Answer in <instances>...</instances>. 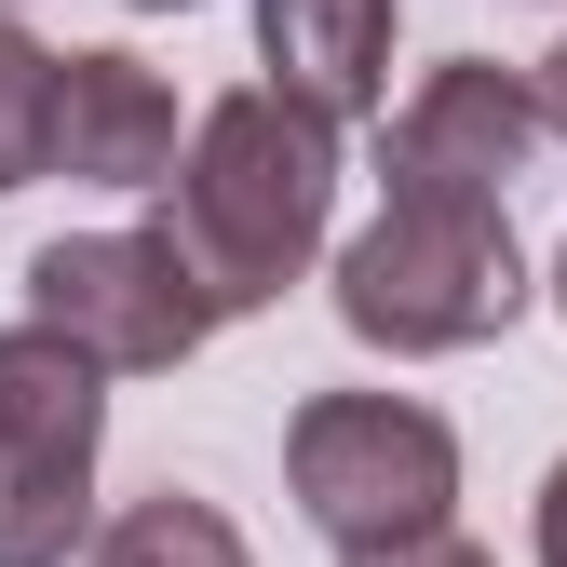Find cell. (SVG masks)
<instances>
[{
    "label": "cell",
    "instance_id": "obj_1",
    "mask_svg": "<svg viewBox=\"0 0 567 567\" xmlns=\"http://www.w3.org/2000/svg\"><path fill=\"white\" fill-rule=\"evenodd\" d=\"M324 217H338V122L270 95V82H244V95H217L189 122V163H176L150 230L203 284V311L230 324V311H270L324 257Z\"/></svg>",
    "mask_w": 567,
    "mask_h": 567
},
{
    "label": "cell",
    "instance_id": "obj_2",
    "mask_svg": "<svg viewBox=\"0 0 567 567\" xmlns=\"http://www.w3.org/2000/svg\"><path fill=\"white\" fill-rule=\"evenodd\" d=\"M527 311V257L501 203H379L338 244V324L365 351H473Z\"/></svg>",
    "mask_w": 567,
    "mask_h": 567
},
{
    "label": "cell",
    "instance_id": "obj_3",
    "mask_svg": "<svg viewBox=\"0 0 567 567\" xmlns=\"http://www.w3.org/2000/svg\"><path fill=\"white\" fill-rule=\"evenodd\" d=\"M284 486H298V514L338 540V567L419 554L460 514V433L433 405H405V392H311L284 419Z\"/></svg>",
    "mask_w": 567,
    "mask_h": 567
},
{
    "label": "cell",
    "instance_id": "obj_4",
    "mask_svg": "<svg viewBox=\"0 0 567 567\" xmlns=\"http://www.w3.org/2000/svg\"><path fill=\"white\" fill-rule=\"evenodd\" d=\"M95 433L109 392L54 324H0V567L95 554Z\"/></svg>",
    "mask_w": 567,
    "mask_h": 567
},
{
    "label": "cell",
    "instance_id": "obj_5",
    "mask_svg": "<svg viewBox=\"0 0 567 567\" xmlns=\"http://www.w3.org/2000/svg\"><path fill=\"white\" fill-rule=\"evenodd\" d=\"M28 324H54L95 379H163V365H189L217 338V311H203V284L176 270L163 230H68V244H41L28 257Z\"/></svg>",
    "mask_w": 567,
    "mask_h": 567
},
{
    "label": "cell",
    "instance_id": "obj_6",
    "mask_svg": "<svg viewBox=\"0 0 567 567\" xmlns=\"http://www.w3.org/2000/svg\"><path fill=\"white\" fill-rule=\"evenodd\" d=\"M527 150H540V95H527V68H486V54H446L433 82L379 122L392 203H514Z\"/></svg>",
    "mask_w": 567,
    "mask_h": 567
},
{
    "label": "cell",
    "instance_id": "obj_7",
    "mask_svg": "<svg viewBox=\"0 0 567 567\" xmlns=\"http://www.w3.org/2000/svg\"><path fill=\"white\" fill-rule=\"evenodd\" d=\"M176 163H189V135H176V82L163 68H135L122 41L54 68V176H82V189H176Z\"/></svg>",
    "mask_w": 567,
    "mask_h": 567
},
{
    "label": "cell",
    "instance_id": "obj_8",
    "mask_svg": "<svg viewBox=\"0 0 567 567\" xmlns=\"http://www.w3.org/2000/svg\"><path fill=\"white\" fill-rule=\"evenodd\" d=\"M257 54H270V95L365 122L392 95V0H257Z\"/></svg>",
    "mask_w": 567,
    "mask_h": 567
},
{
    "label": "cell",
    "instance_id": "obj_9",
    "mask_svg": "<svg viewBox=\"0 0 567 567\" xmlns=\"http://www.w3.org/2000/svg\"><path fill=\"white\" fill-rule=\"evenodd\" d=\"M82 567H257V554H244V527H230L217 501L163 486V501H122V514L95 527V554H82Z\"/></svg>",
    "mask_w": 567,
    "mask_h": 567
},
{
    "label": "cell",
    "instance_id": "obj_10",
    "mask_svg": "<svg viewBox=\"0 0 567 567\" xmlns=\"http://www.w3.org/2000/svg\"><path fill=\"white\" fill-rule=\"evenodd\" d=\"M54 68H68V54H41L14 14H0V189L54 176Z\"/></svg>",
    "mask_w": 567,
    "mask_h": 567
},
{
    "label": "cell",
    "instance_id": "obj_11",
    "mask_svg": "<svg viewBox=\"0 0 567 567\" xmlns=\"http://www.w3.org/2000/svg\"><path fill=\"white\" fill-rule=\"evenodd\" d=\"M527 95H540V135H567V41H554V54L527 68Z\"/></svg>",
    "mask_w": 567,
    "mask_h": 567
},
{
    "label": "cell",
    "instance_id": "obj_12",
    "mask_svg": "<svg viewBox=\"0 0 567 567\" xmlns=\"http://www.w3.org/2000/svg\"><path fill=\"white\" fill-rule=\"evenodd\" d=\"M365 567H501V554H473V540L446 527V540H419V554H365Z\"/></svg>",
    "mask_w": 567,
    "mask_h": 567
},
{
    "label": "cell",
    "instance_id": "obj_13",
    "mask_svg": "<svg viewBox=\"0 0 567 567\" xmlns=\"http://www.w3.org/2000/svg\"><path fill=\"white\" fill-rule=\"evenodd\" d=\"M540 567H567V460L540 473Z\"/></svg>",
    "mask_w": 567,
    "mask_h": 567
},
{
    "label": "cell",
    "instance_id": "obj_14",
    "mask_svg": "<svg viewBox=\"0 0 567 567\" xmlns=\"http://www.w3.org/2000/svg\"><path fill=\"white\" fill-rule=\"evenodd\" d=\"M554 311H567V244H554Z\"/></svg>",
    "mask_w": 567,
    "mask_h": 567
},
{
    "label": "cell",
    "instance_id": "obj_15",
    "mask_svg": "<svg viewBox=\"0 0 567 567\" xmlns=\"http://www.w3.org/2000/svg\"><path fill=\"white\" fill-rule=\"evenodd\" d=\"M135 14H189V0H135Z\"/></svg>",
    "mask_w": 567,
    "mask_h": 567
},
{
    "label": "cell",
    "instance_id": "obj_16",
    "mask_svg": "<svg viewBox=\"0 0 567 567\" xmlns=\"http://www.w3.org/2000/svg\"><path fill=\"white\" fill-rule=\"evenodd\" d=\"M0 14H14V0H0Z\"/></svg>",
    "mask_w": 567,
    "mask_h": 567
}]
</instances>
